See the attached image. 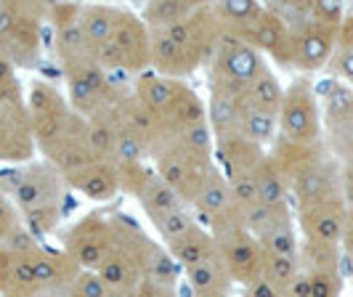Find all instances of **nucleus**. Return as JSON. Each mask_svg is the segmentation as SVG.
<instances>
[{
  "mask_svg": "<svg viewBox=\"0 0 353 297\" xmlns=\"http://www.w3.org/2000/svg\"><path fill=\"white\" fill-rule=\"evenodd\" d=\"M215 152H218V157H221L226 181H234V178H239V175L255 173L258 165L268 157V154L263 152V146H258V143H252V141L242 139L239 133L231 136V139L215 141Z\"/></svg>",
  "mask_w": 353,
  "mask_h": 297,
  "instance_id": "nucleus-17",
  "label": "nucleus"
},
{
  "mask_svg": "<svg viewBox=\"0 0 353 297\" xmlns=\"http://www.w3.org/2000/svg\"><path fill=\"white\" fill-rule=\"evenodd\" d=\"M242 297H284V295L279 292V289H274V287H271L268 281L258 279L255 284H250Z\"/></svg>",
  "mask_w": 353,
  "mask_h": 297,
  "instance_id": "nucleus-44",
  "label": "nucleus"
},
{
  "mask_svg": "<svg viewBox=\"0 0 353 297\" xmlns=\"http://www.w3.org/2000/svg\"><path fill=\"white\" fill-rule=\"evenodd\" d=\"M255 183H258V199H261L263 205H268V207H282V205H287L290 183H287L282 167L274 162L271 154L258 165V170H255Z\"/></svg>",
  "mask_w": 353,
  "mask_h": 297,
  "instance_id": "nucleus-25",
  "label": "nucleus"
},
{
  "mask_svg": "<svg viewBox=\"0 0 353 297\" xmlns=\"http://www.w3.org/2000/svg\"><path fill=\"white\" fill-rule=\"evenodd\" d=\"M301 274V258H284V255H265L263 263V281H268L274 289H279L284 295V289L295 281V276Z\"/></svg>",
  "mask_w": 353,
  "mask_h": 297,
  "instance_id": "nucleus-32",
  "label": "nucleus"
},
{
  "mask_svg": "<svg viewBox=\"0 0 353 297\" xmlns=\"http://www.w3.org/2000/svg\"><path fill=\"white\" fill-rule=\"evenodd\" d=\"M351 218H353V210H351Z\"/></svg>",
  "mask_w": 353,
  "mask_h": 297,
  "instance_id": "nucleus-49",
  "label": "nucleus"
},
{
  "mask_svg": "<svg viewBox=\"0 0 353 297\" xmlns=\"http://www.w3.org/2000/svg\"><path fill=\"white\" fill-rule=\"evenodd\" d=\"M242 101L248 106H252V109H258V112L279 117L282 104H284V88H282V83H279V77L271 72V67L263 70L252 80V85H250L248 93L242 96Z\"/></svg>",
  "mask_w": 353,
  "mask_h": 297,
  "instance_id": "nucleus-22",
  "label": "nucleus"
},
{
  "mask_svg": "<svg viewBox=\"0 0 353 297\" xmlns=\"http://www.w3.org/2000/svg\"><path fill=\"white\" fill-rule=\"evenodd\" d=\"M202 3H183V0H157V3H149L143 8L141 21L149 27V30H162V27H170L181 19L192 17Z\"/></svg>",
  "mask_w": 353,
  "mask_h": 297,
  "instance_id": "nucleus-29",
  "label": "nucleus"
},
{
  "mask_svg": "<svg viewBox=\"0 0 353 297\" xmlns=\"http://www.w3.org/2000/svg\"><path fill=\"white\" fill-rule=\"evenodd\" d=\"M125 59V72L130 74H141L146 67H152V56H149V27L133 11L123 8L120 27L112 40Z\"/></svg>",
  "mask_w": 353,
  "mask_h": 297,
  "instance_id": "nucleus-15",
  "label": "nucleus"
},
{
  "mask_svg": "<svg viewBox=\"0 0 353 297\" xmlns=\"http://www.w3.org/2000/svg\"><path fill=\"white\" fill-rule=\"evenodd\" d=\"M165 249L173 255V260H176L183 271L196 268V265H202L205 260H210V258H215V255H218L212 234L208 231V228H202V226L192 228L189 234H183L181 239L170 242Z\"/></svg>",
  "mask_w": 353,
  "mask_h": 297,
  "instance_id": "nucleus-18",
  "label": "nucleus"
},
{
  "mask_svg": "<svg viewBox=\"0 0 353 297\" xmlns=\"http://www.w3.org/2000/svg\"><path fill=\"white\" fill-rule=\"evenodd\" d=\"M32 146L30 109L21 104L17 77L0 80V159H30Z\"/></svg>",
  "mask_w": 353,
  "mask_h": 297,
  "instance_id": "nucleus-6",
  "label": "nucleus"
},
{
  "mask_svg": "<svg viewBox=\"0 0 353 297\" xmlns=\"http://www.w3.org/2000/svg\"><path fill=\"white\" fill-rule=\"evenodd\" d=\"M327 149L345 167H353V88L332 80L324 90Z\"/></svg>",
  "mask_w": 353,
  "mask_h": 297,
  "instance_id": "nucleus-9",
  "label": "nucleus"
},
{
  "mask_svg": "<svg viewBox=\"0 0 353 297\" xmlns=\"http://www.w3.org/2000/svg\"><path fill=\"white\" fill-rule=\"evenodd\" d=\"M284 297H311V279H308V274L301 268V274L295 276V281L284 289Z\"/></svg>",
  "mask_w": 353,
  "mask_h": 297,
  "instance_id": "nucleus-41",
  "label": "nucleus"
},
{
  "mask_svg": "<svg viewBox=\"0 0 353 297\" xmlns=\"http://www.w3.org/2000/svg\"><path fill=\"white\" fill-rule=\"evenodd\" d=\"M242 139L252 141L258 146H268V143H276L279 139V117L274 114H265L258 112L242 101V112H239V130H236Z\"/></svg>",
  "mask_w": 353,
  "mask_h": 297,
  "instance_id": "nucleus-26",
  "label": "nucleus"
},
{
  "mask_svg": "<svg viewBox=\"0 0 353 297\" xmlns=\"http://www.w3.org/2000/svg\"><path fill=\"white\" fill-rule=\"evenodd\" d=\"M27 109H30V123H32V139L35 146H40L43 154H48L56 141L67 133L70 123L74 120L70 101L46 80H35L30 85V99H27Z\"/></svg>",
  "mask_w": 353,
  "mask_h": 297,
  "instance_id": "nucleus-4",
  "label": "nucleus"
},
{
  "mask_svg": "<svg viewBox=\"0 0 353 297\" xmlns=\"http://www.w3.org/2000/svg\"><path fill=\"white\" fill-rule=\"evenodd\" d=\"M279 139L311 146L321 141V106L314 83L303 74L284 88V104L279 112Z\"/></svg>",
  "mask_w": 353,
  "mask_h": 297,
  "instance_id": "nucleus-3",
  "label": "nucleus"
},
{
  "mask_svg": "<svg viewBox=\"0 0 353 297\" xmlns=\"http://www.w3.org/2000/svg\"><path fill=\"white\" fill-rule=\"evenodd\" d=\"M205 297H226V295H205Z\"/></svg>",
  "mask_w": 353,
  "mask_h": 297,
  "instance_id": "nucleus-48",
  "label": "nucleus"
},
{
  "mask_svg": "<svg viewBox=\"0 0 353 297\" xmlns=\"http://www.w3.org/2000/svg\"><path fill=\"white\" fill-rule=\"evenodd\" d=\"M239 112H242V99L221 93V90H210L208 125H210L215 141L236 136V130H239Z\"/></svg>",
  "mask_w": 353,
  "mask_h": 297,
  "instance_id": "nucleus-21",
  "label": "nucleus"
},
{
  "mask_svg": "<svg viewBox=\"0 0 353 297\" xmlns=\"http://www.w3.org/2000/svg\"><path fill=\"white\" fill-rule=\"evenodd\" d=\"M311 279V297H340L343 274L340 271H305Z\"/></svg>",
  "mask_w": 353,
  "mask_h": 297,
  "instance_id": "nucleus-36",
  "label": "nucleus"
},
{
  "mask_svg": "<svg viewBox=\"0 0 353 297\" xmlns=\"http://www.w3.org/2000/svg\"><path fill=\"white\" fill-rule=\"evenodd\" d=\"M268 70V61L258 48H252L248 40L223 32L215 53L210 56V90H221L242 99L252 85V80Z\"/></svg>",
  "mask_w": 353,
  "mask_h": 297,
  "instance_id": "nucleus-1",
  "label": "nucleus"
},
{
  "mask_svg": "<svg viewBox=\"0 0 353 297\" xmlns=\"http://www.w3.org/2000/svg\"><path fill=\"white\" fill-rule=\"evenodd\" d=\"M11 265H14V255L0 247V292H8L11 287Z\"/></svg>",
  "mask_w": 353,
  "mask_h": 297,
  "instance_id": "nucleus-42",
  "label": "nucleus"
},
{
  "mask_svg": "<svg viewBox=\"0 0 353 297\" xmlns=\"http://www.w3.org/2000/svg\"><path fill=\"white\" fill-rule=\"evenodd\" d=\"M186 279H189V287L194 289L196 297L226 295L231 284L229 271H226V265H223V260L218 255L210 258V260H205L202 265H196V268H189Z\"/></svg>",
  "mask_w": 353,
  "mask_h": 297,
  "instance_id": "nucleus-23",
  "label": "nucleus"
},
{
  "mask_svg": "<svg viewBox=\"0 0 353 297\" xmlns=\"http://www.w3.org/2000/svg\"><path fill=\"white\" fill-rule=\"evenodd\" d=\"M27 223L32 228V234H51L56 223L61 221V205H46V207H37L32 212H24Z\"/></svg>",
  "mask_w": 353,
  "mask_h": 297,
  "instance_id": "nucleus-37",
  "label": "nucleus"
},
{
  "mask_svg": "<svg viewBox=\"0 0 353 297\" xmlns=\"http://www.w3.org/2000/svg\"><path fill=\"white\" fill-rule=\"evenodd\" d=\"M337 43L345 45V48H353V6L351 8H345V19H343V24H340Z\"/></svg>",
  "mask_w": 353,
  "mask_h": 297,
  "instance_id": "nucleus-43",
  "label": "nucleus"
},
{
  "mask_svg": "<svg viewBox=\"0 0 353 297\" xmlns=\"http://www.w3.org/2000/svg\"><path fill=\"white\" fill-rule=\"evenodd\" d=\"M64 175L59 173V167L46 162H32L30 167L19 170L11 175V186L8 194L14 199L21 212H32L46 205H61L64 196Z\"/></svg>",
  "mask_w": 353,
  "mask_h": 297,
  "instance_id": "nucleus-7",
  "label": "nucleus"
},
{
  "mask_svg": "<svg viewBox=\"0 0 353 297\" xmlns=\"http://www.w3.org/2000/svg\"><path fill=\"white\" fill-rule=\"evenodd\" d=\"M120 17H123V8H117V6H83L80 27L88 37L90 53H93V48L114 40V32L120 27Z\"/></svg>",
  "mask_w": 353,
  "mask_h": 297,
  "instance_id": "nucleus-20",
  "label": "nucleus"
},
{
  "mask_svg": "<svg viewBox=\"0 0 353 297\" xmlns=\"http://www.w3.org/2000/svg\"><path fill=\"white\" fill-rule=\"evenodd\" d=\"M149 221H152V226L157 228L159 239L165 242V247L170 245V242H176V239H181L183 234H189L192 228L199 226L192 207H183V210L170 212V215H157V218H149Z\"/></svg>",
  "mask_w": 353,
  "mask_h": 297,
  "instance_id": "nucleus-31",
  "label": "nucleus"
},
{
  "mask_svg": "<svg viewBox=\"0 0 353 297\" xmlns=\"http://www.w3.org/2000/svg\"><path fill=\"white\" fill-rule=\"evenodd\" d=\"M212 11H215V17L221 19V24H223V30L229 35H239L250 21L263 11V6L252 3V0H226V3H215Z\"/></svg>",
  "mask_w": 353,
  "mask_h": 297,
  "instance_id": "nucleus-30",
  "label": "nucleus"
},
{
  "mask_svg": "<svg viewBox=\"0 0 353 297\" xmlns=\"http://www.w3.org/2000/svg\"><path fill=\"white\" fill-rule=\"evenodd\" d=\"M106 297H139V289H106Z\"/></svg>",
  "mask_w": 353,
  "mask_h": 297,
  "instance_id": "nucleus-47",
  "label": "nucleus"
},
{
  "mask_svg": "<svg viewBox=\"0 0 353 297\" xmlns=\"http://www.w3.org/2000/svg\"><path fill=\"white\" fill-rule=\"evenodd\" d=\"M114 247V226L112 221L101 218L99 212H90L74 228H70L64 239V255L74 260L80 271H99V265Z\"/></svg>",
  "mask_w": 353,
  "mask_h": 297,
  "instance_id": "nucleus-8",
  "label": "nucleus"
},
{
  "mask_svg": "<svg viewBox=\"0 0 353 297\" xmlns=\"http://www.w3.org/2000/svg\"><path fill=\"white\" fill-rule=\"evenodd\" d=\"M327 70L330 74L340 80L343 85H353V48H345V45H340L337 43L335 53H332V59H330V64H327Z\"/></svg>",
  "mask_w": 353,
  "mask_h": 297,
  "instance_id": "nucleus-38",
  "label": "nucleus"
},
{
  "mask_svg": "<svg viewBox=\"0 0 353 297\" xmlns=\"http://www.w3.org/2000/svg\"><path fill=\"white\" fill-rule=\"evenodd\" d=\"M64 183L74 192H80L83 196L93 199V202H109L123 189L120 167L114 162H99V159H93L88 165L67 173Z\"/></svg>",
  "mask_w": 353,
  "mask_h": 297,
  "instance_id": "nucleus-14",
  "label": "nucleus"
},
{
  "mask_svg": "<svg viewBox=\"0 0 353 297\" xmlns=\"http://www.w3.org/2000/svg\"><path fill=\"white\" fill-rule=\"evenodd\" d=\"M212 239H215L218 258L226 265L231 281H239V284L250 287L258 279H263L265 252L263 247L258 245V239L245 228L242 221L215 231Z\"/></svg>",
  "mask_w": 353,
  "mask_h": 297,
  "instance_id": "nucleus-5",
  "label": "nucleus"
},
{
  "mask_svg": "<svg viewBox=\"0 0 353 297\" xmlns=\"http://www.w3.org/2000/svg\"><path fill=\"white\" fill-rule=\"evenodd\" d=\"M340 186H343V199H345L348 210H353V167H345V165H343Z\"/></svg>",
  "mask_w": 353,
  "mask_h": 297,
  "instance_id": "nucleus-46",
  "label": "nucleus"
},
{
  "mask_svg": "<svg viewBox=\"0 0 353 297\" xmlns=\"http://www.w3.org/2000/svg\"><path fill=\"white\" fill-rule=\"evenodd\" d=\"M149 56H152L154 74L170 77V80H181V77L192 74L199 64H205V56L178 45L176 40L168 37L162 30H149Z\"/></svg>",
  "mask_w": 353,
  "mask_h": 297,
  "instance_id": "nucleus-12",
  "label": "nucleus"
},
{
  "mask_svg": "<svg viewBox=\"0 0 353 297\" xmlns=\"http://www.w3.org/2000/svg\"><path fill=\"white\" fill-rule=\"evenodd\" d=\"M48 6L0 3V56L14 67H35L40 59V21Z\"/></svg>",
  "mask_w": 353,
  "mask_h": 297,
  "instance_id": "nucleus-2",
  "label": "nucleus"
},
{
  "mask_svg": "<svg viewBox=\"0 0 353 297\" xmlns=\"http://www.w3.org/2000/svg\"><path fill=\"white\" fill-rule=\"evenodd\" d=\"M236 37L248 40L261 53H268L284 70H295V32L279 17H274L265 6Z\"/></svg>",
  "mask_w": 353,
  "mask_h": 297,
  "instance_id": "nucleus-11",
  "label": "nucleus"
},
{
  "mask_svg": "<svg viewBox=\"0 0 353 297\" xmlns=\"http://www.w3.org/2000/svg\"><path fill=\"white\" fill-rule=\"evenodd\" d=\"M340 249H343V260L348 263V268H351L353 274V218H348V226H345V234H343Z\"/></svg>",
  "mask_w": 353,
  "mask_h": 297,
  "instance_id": "nucleus-45",
  "label": "nucleus"
},
{
  "mask_svg": "<svg viewBox=\"0 0 353 297\" xmlns=\"http://www.w3.org/2000/svg\"><path fill=\"white\" fill-rule=\"evenodd\" d=\"M348 218H351V210H348L343 194H332V196H324L319 202L298 207V226L303 231V239L340 245L345 226H348Z\"/></svg>",
  "mask_w": 353,
  "mask_h": 297,
  "instance_id": "nucleus-10",
  "label": "nucleus"
},
{
  "mask_svg": "<svg viewBox=\"0 0 353 297\" xmlns=\"http://www.w3.org/2000/svg\"><path fill=\"white\" fill-rule=\"evenodd\" d=\"M72 295L74 297H106V287L104 281L99 279L93 271H83L74 287H72Z\"/></svg>",
  "mask_w": 353,
  "mask_h": 297,
  "instance_id": "nucleus-40",
  "label": "nucleus"
},
{
  "mask_svg": "<svg viewBox=\"0 0 353 297\" xmlns=\"http://www.w3.org/2000/svg\"><path fill=\"white\" fill-rule=\"evenodd\" d=\"M229 189H231V205L236 207L239 212L250 210L252 205H258V183H255V173L250 175H239L229 181Z\"/></svg>",
  "mask_w": 353,
  "mask_h": 297,
  "instance_id": "nucleus-35",
  "label": "nucleus"
},
{
  "mask_svg": "<svg viewBox=\"0 0 353 297\" xmlns=\"http://www.w3.org/2000/svg\"><path fill=\"white\" fill-rule=\"evenodd\" d=\"M143 157H146V149L143 143L123 123L117 125V143H114V162L117 167H125V165H141Z\"/></svg>",
  "mask_w": 353,
  "mask_h": 297,
  "instance_id": "nucleus-34",
  "label": "nucleus"
},
{
  "mask_svg": "<svg viewBox=\"0 0 353 297\" xmlns=\"http://www.w3.org/2000/svg\"><path fill=\"white\" fill-rule=\"evenodd\" d=\"M183 88L186 85L181 80H170V77H162V74H139V80L133 85V96L165 123L168 114L176 106L178 96L183 93Z\"/></svg>",
  "mask_w": 353,
  "mask_h": 297,
  "instance_id": "nucleus-16",
  "label": "nucleus"
},
{
  "mask_svg": "<svg viewBox=\"0 0 353 297\" xmlns=\"http://www.w3.org/2000/svg\"><path fill=\"white\" fill-rule=\"evenodd\" d=\"M53 48H56V56H59L61 67H64V64H72V61H80V59H88L90 45H88L85 32H83V27H80V19L56 27Z\"/></svg>",
  "mask_w": 353,
  "mask_h": 297,
  "instance_id": "nucleus-27",
  "label": "nucleus"
},
{
  "mask_svg": "<svg viewBox=\"0 0 353 297\" xmlns=\"http://www.w3.org/2000/svg\"><path fill=\"white\" fill-rule=\"evenodd\" d=\"M229 207H231L229 181H226V175L221 173V170H215V173L210 175V181L202 186V192H199V196L194 199L192 210H194L196 215H202L205 223H210L218 215H223Z\"/></svg>",
  "mask_w": 353,
  "mask_h": 297,
  "instance_id": "nucleus-24",
  "label": "nucleus"
},
{
  "mask_svg": "<svg viewBox=\"0 0 353 297\" xmlns=\"http://www.w3.org/2000/svg\"><path fill=\"white\" fill-rule=\"evenodd\" d=\"M337 32H340V27H327V24H316V21L298 30L295 32V70H324L337 48Z\"/></svg>",
  "mask_w": 353,
  "mask_h": 297,
  "instance_id": "nucleus-13",
  "label": "nucleus"
},
{
  "mask_svg": "<svg viewBox=\"0 0 353 297\" xmlns=\"http://www.w3.org/2000/svg\"><path fill=\"white\" fill-rule=\"evenodd\" d=\"M258 245L263 247L265 255H284V258H298L301 255V242L295 236V221H292L290 205L279 207L271 226L258 236Z\"/></svg>",
  "mask_w": 353,
  "mask_h": 297,
  "instance_id": "nucleus-19",
  "label": "nucleus"
},
{
  "mask_svg": "<svg viewBox=\"0 0 353 297\" xmlns=\"http://www.w3.org/2000/svg\"><path fill=\"white\" fill-rule=\"evenodd\" d=\"M176 143L183 152L194 154V157L212 159V152H215V136H212L208 120L199 125H192V127H186V130H181L176 136Z\"/></svg>",
  "mask_w": 353,
  "mask_h": 297,
  "instance_id": "nucleus-33",
  "label": "nucleus"
},
{
  "mask_svg": "<svg viewBox=\"0 0 353 297\" xmlns=\"http://www.w3.org/2000/svg\"><path fill=\"white\" fill-rule=\"evenodd\" d=\"M0 247H6L11 255H30V252H35L37 249L32 234H30V231H24L21 226L14 228V231L0 242Z\"/></svg>",
  "mask_w": 353,
  "mask_h": 297,
  "instance_id": "nucleus-39",
  "label": "nucleus"
},
{
  "mask_svg": "<svg viewBox=\"0 0 353 297\" xmlns=\"http://www.w3.org/2000/svg\"><path fill=\"white\" fill-rule=\"evenodd\" d=\"M298 258H301L303 271H340L343 249H340V245H330V242L303 239Z\"/></svg>",
  "mask_w": 353,
  "mask_h": 297,
  "instance_id": "nucleus-28",
  "label": "nucleus"
}]
</instances>
